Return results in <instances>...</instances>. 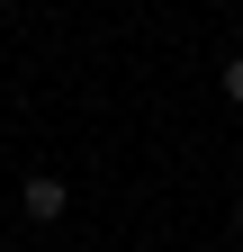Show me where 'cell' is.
I'll list each match as a JSON object with an SVG mask.
<instances>
[{
    "instance_id": "6da1fadb",
    "label": "cell",
    "mask_w": 243,
    "mask_h": 252,
    "mask_svg": "<svg viewBox=\"0 0 243 252\" xmlns=\"http://www.w3.org/2000/svg\"><path fill=\"white\" fill-rule=\"evenodd\" d=\"M18 207L36 216V225H54V216H63V180H54V171H36V180L18 189Z\"/></svg>"
},
{
    "instance_id": "3957f363",
    "label": "cell",
    "mask_w": 243,
    "mask_h": 252,
    "mask_svg": "<svg viewBox=\"0 0 243 252\" xmlns=\"http://www.w3.org/2000/svg\"><path fill=\"white\" fill-rule=\"evenodd\" d=\"M234 234H243V198H234Z\"/></svg>"
},
{
    "instance_id": "7a4b0ae2",
    "label": "cell",
    "mask_w": 243,
    "mask_h": 252,
    "mask_svg": "<svg viewBox=\"0 0 243 252\" xmlns=\"http://www.w3.org/2000/svg\"><path fill=\"white\" fill-rule=\"evenodd\" d=\"M225 99H234V108H243V54H234V63H225Z\"/></svg>"
}]
</instances>
